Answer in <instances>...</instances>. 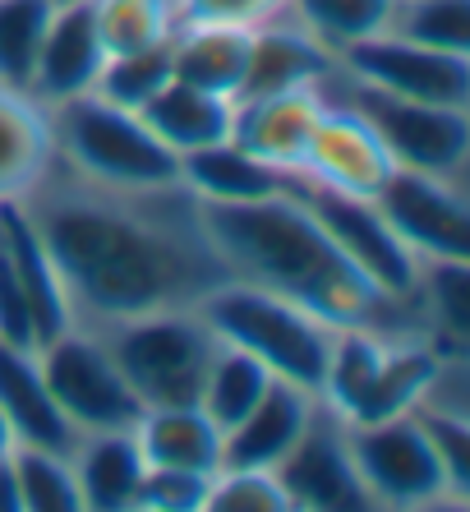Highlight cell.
I'll list each match as a JSON object with an SVG mask.
<instances>
[{"mask_svg":"<svg viewBox=\"0 0 470 512\" xmlns=\"http://www.w3.org/2000/svg\"><path fill=\"white\" fill-rule=\"evenodd\" d=\"M203 227L235 282L295 300L332 328L424 333L420 314L374 291L369 277L318 227V217L295 199L291 185L249 203H203Z\"/></svg>","mask_w":470,"mask_h":512,"instance_id":"2","label":"cell"},{"mask_svg":"<svg viewBox=\"0 0 470 512\" xmlns=\"http://www.w3.org/2000/svg\"><path fill=\"white\" fill-rule=\"evenodd\" d=\"M74 480H79L83 512H134L139 508L143 462L134 429H97L74 443Z\"/></svg>","mask_w":470,"mask_h":512,"instance_id":"20","label":"cell"},{"mask_svg":"<svg viewBox=\"0 0 470 512\" xmlns=\"http://www.w3.org/2000/svg\"><path fill=\"white\" fill-rule=\"evenodd\" d=\"M199 314L208 319L217 342L240 346L272 379H286L318 397L332 356V337H337V328L328 319H318L314 310H305V305H295L286 296H272L263 286L235 282V277L212 286L199 300Z\"/></svg>","mask_w":470,"mask_h":512,"instance_id":"4","label":"cell"},{"mask_svg":"<svg viewBox=\"0 0 470 512\" xmlns=\"http://www.w3.org/2000/svg\"><path fill=\"white\" fill-rule=\"evenodd\" d=\"M180 185L199 203H249L282 194L291 185V176H282L259 157H249L240 143L222 139L180 157Z\"/></svg>","mask_w":470,"mask_h":512,"instance_id":"25","label":"cell"},{"mask_svg":"<svg viewBox=\"0 0 470 512\" xmlns=\"http://www.w3.org/2000/svg\"><path fill=\"white\" fill-rule=\"evenodd\" d=\"M272 388V374L263 370L254 356H245L240 346H217V356L208 365V379H203V393H199V411L222 429H235L240 420L263 402V393Z\"/></svg>","mask_w":470,"mask_h":512,"instance_id":"27","label":"cell"},{"mask_svg":"<svg viewBox=\"0 0 470 512\" xmlns=\"http://www.w3.org/2000/svg\"><path fill=\"white\" fill-rule=\"evenodd\" d=\"M106 351L120 365L125 383L134 388L143 411L153 406H199L208 365L217 356V333L199 314L189 310H153L134 319L97 323Z\"/></svg>","mask_w":470,"mask_h":512,"instance_id":"6","label":"cell"},{"mask_svg":"<svg viewBox=\"0 0 470 512\" xmlns=\"http://www.w3.org/2000/svg\"><path fill=\"white\" fill-rule=\"evenodd\" d=\"M332 65H337V56L323 42H314L291 14H277V19L254 28V56H249V74L240 97L282 93V88H314L328 79Z\"/></svg>","mask_w":470,"mask_h":512,"instance_id":"21","label":"cell"},{"mask_svg":"<svg viewBox=\"0 0 470 512\" xmlns=\"http://www.w3.org/2000/svg\"><path fill=\"white\" fill-rule=\"evenodd\" d=\"M56 5H74V0H56Z\"/></svg>","mask_w":470,"mask_h":512,"instance_id":"40","label":"cell"},{"mask_svg":"<svg viewBox=\"0 0 470 512\" xmlns=\"http://www.w3.org/2000/svg\"><path fill=\"white\" fill-rule=\"evenodd\" d=\"M203 512H291L277 471L259 466H217L208 480V503Z\"/></svg>","mask_w":470,"mask_h":512,"instance_id":"34","label":"cell"},{"mask_svg":"<svg viewBox=\"0 0 470 512\" xmlns=\"http://www.w3.org/2000/svg\"><path fill=\"white\" fill-rule=\"evenodd\" d=\"M134 439L148 466L212 476L222 466V429L199 406H153L134 420Z\"/></svg>","mask_w":470,"mask_h":512,"instance_id":"24","label":"cell"},{"mask_svg":"<svg viewBox=\"0 0 470 512\" xmlns=\"http://www.w3.org/2000/svg\"><path fill=\"white\" fill-rule=\"evenodd\" d=\"M10 466H14V480H19L24 512H83L70 453H60V448H28V443H14Z\"/></svg>","mask_w":470,"mask_h":512,"instance_id":"30","label":"cell"},{"mask_svg":"<svg viewBox=\"0 0 470 512\" xmlns=\"http://www.w3.org/2000/svg\"><path fill=\"white\" fill-rule=\"evenodd\" d=\"M277 480H282L291 508H305V512L369 508L360 471L351 462V443H346V420H337L323 402H318L309 429L300 434V443L277 466Z\"/></svg>","mask_w":470,"mask_h":512,"instance_id":"13","label":"cell"},{"mask_svg":"<svg viewBox=\"0 0 470 512\" xmlns=\"http://www.w3.org/2000/svg\"><path fill=\"white\" fill-rule=\"evenodd\" d=\"M323 93L314 88H282V93L240 97L231 116V143H240L249 157H259L282 176H300L305 167V148L323 116Z\"/></svg>","mask_w":470,"mask_h":512,"instance_id":"15","label":"cell"},{"mask_svg":"<svg viewBox=\"0 0 470 512\" xmlns=\"http://www.w3.org/2000/svg\"><path fill=\"white\" fill-rule=\"evenodd\" d=\"M37 360H42V374H47L56 406L79 434L134 429V420L143 416L139 397L125 383L120 365L111 360L102 333L88 328V323H74L60 337H51L47 346H37Z\"/></svg>","mask_w":470,"mask_h":512,"instance_id":"9","label":"cell"},{"mask_svg":"<svg viewBox=\"0 0 470 512\" xmlns=\"http://www.w3.org/2000/svg\"><path fill=\"white\" fill-rule=\"evenodd\" d=\"M346 79L378 93L406 97V102H434V107L470 111V56L466 51H438L406 42L397 33L365 37L337 56Z\"/></svg>","mask_w":470,"mask_h":512,"instance_id":"11","label":"cell"},{"mask_svg":"<svg viewBox=\"0 0 470 512\" xmlns=\"http://www.w3.org/2000/svg\"><path fill=\"white\" fill-rule=\"evenodd\" d=\"M291 190H295V199L318 217V227L332 236V245H337V250L369 277L374 291H383L388 300L411 305L415 310V286H420L424 263L397 240V231L383 222V213L374 208V199H355V194L323 190V185H314V180H291Z\"/></svg>","mask_w":470,"mask_h":512,"instance_id":"10","label":"cell"},{"mask_svg":"<svg viewBox=\"0 0 470 512\" xmlns=\"http://www.w3.org/2000/svg\"><path fill=\"white\" fill-rule=\"evenodd\" d=\"M346 443H351V462L360 471L369 508H457L443 462L415 411L346 425Z\"/></svg>","mask_w":470,"mask_h":512,"instance_id":"8","label":"cell"},{"mask_svg":"<svg viewBox=\"0 0 470 512\" xmlns=\"http://www.w3.org/2000/svg\"><path fill=\"white\" fill-rule=\"evenodd\" d=\"M10 448H14V439H10V425H5V416H0V457L10 453Z\"/></svg>","mask_w":470,"mask_h":512,"instance_id":"39","label":"cell"},{"mask_svg":"<svg viewBox=\"0 0 470 512\" xmlns=\"http://www.w3.org/2000/svg\"><path fill=\"white\" fill-rule=\"evenodd\" d=\"M254 56V28L235 24H180L171 37V74L217 97H240Z\"/></svg>","mask_w":470,"mask_h":512,"instance_id":"22","label":"cell"},{"mask_svg":"<svg viewBox=\"0 0 470 512\" xmlns=\"http://www.w3.org/2000/svg\"><path fill=\"white\" fill-rule=\"evenodd\" d=\"M318 411V397L295 388L286 379H272L263 402L249 411L235 429L222 434V466H259V471H277L286 462L300 434L309 429Z\"/></svg>","mask_w":470,"mask_h":512,"instance_id":"19","label":"cell"},{"mask_svg":"<svg viewBox=\"0 0 470 512\" xmlns=\"http://www.w3.org/2000/svg\"><path fill=\"white\" fill-rule=\"evenodd\" d=\"M286 14V0H176L180 24H235L259 28L268 19Z\"/></svg>","mask_w":470,"mask_h":512,"instance_id":"37","label":"cell"},{"mask_svg":"<svg viewBox=\"0 0 470 512\" xmlns=\"http://www.w3.org/2000/svg\"><path fill=\"white\" fill-rule=\"evenodd\" d=\"M392 171H397V162H392V153L383 148V139H378L355 111L328 102L314 125V134H309L305 167H300L295 180H314L323 190L374 199Z\"/></svg>","mask_w":470,"mask_h":512,"instance_id":"14","label":"cell"},{"mask_svg":"<svg viewBox=\"0 0 470 512\" xmlns=\"http://www.w3.org/2000/svg\"><path fill=\"white\" fill-rule=\"evenodd\" d=\"M51 14L56 0H0V84L28 93Z\"/></svg>","mask_w":470,"mask_h":512,"instance_id":"31","label":"cell"},{"mask_svg":"<svg viewBox=\"0 0 470 512\" xmlns=\"http://www.w3.org/2000/svg\"><path fill=\"white\" fill-rule=\"evenodd\" d=\"M0 416L10 425V439L28 443V448L74 453V443H79V429L65 420V411L47 388L37 346H19L5 337H0Z\"/></svg>","mask_w":470,"mask_h":512,"instance_id":"17","label":"cell"},{"mask_svg":"<svg viewBox=\"0 0 470 512\" xmlns=\"http://www.w3.org/2000/svg\"><path fill=\"white\" fill-rule=\"evenodd\" d=\"M374 208L420 263H466L470 250L466 180L397 167L383 180V190L374 194Z\"/></svg>","mask_w":470,"mask_h":512,"instance_id":"12","label":"cell"},{"mask_svg":"<svg viewBox=\"0 0 470 512\" xmlns=\"http://www.w3.org/2000/svg\"><path fill=\"white\" fill-rule=\"evenodd\" d=\"M318 93H323V102H337V107L355 111V116L365 120L369 130L383 139V148L392 153L397 167L466 180L470 111L378 93V88H365V84H355V79H346L337 65H332L328 79L318 84Z\"/></svg>","mask_w":470,"mask_h":512,"instance_id":"7","label":"cell"},{"mask_svg":"<svg viewBox=\"0 0 470 512\" xmlns=\"http://www.w3.org/2000/svg\"><path fill=\"white\" fill-rule=\"evenodd\" d=\"M0 254H5L14 282H19V291H24V300H28L37 346H47L51 337L74 328V310H70V296H65V282H60L56 263H51L47 245L37 240V231H33V222H28L19 199L0 203Z\"/></svg>","mask_w":470,"mask_h":512,"instance_id":"18","label":"cell"},{"mask_svg":"<svg viewBox=\"0 0 470 512\" xmlns=\"http://www.w3.org/2000/svg\"><path fill=\"white\" fill-rule=\"evenodd\" d=\"M106 65L102 37L93 24V0H74V5H56L42 37V51H37L33 65V84L28 93L42 102V107H56L65 97L93 93L97 74Z\"/></svg>","mask_w":470,"mask_h":512,"instance_id":"16","label":"cell"},{"mask_svg":"<svg viewBox=\"0 0 470 512\" xmlns=\"http://www.w3.org/2000/svg\"><path fill=\"white\" fill-rule=\"evenodd\" d=\"M24 213L56 263L74 323H116L189 310L226 282V263L185 185H102L51 157L24 194Z\"/></svg>","mask_w":470,"mask_h":512,"instance_id":"1","label":"cell"},{"mask_svg":"<svg viewBox=\"0 0 470 512\" xmlns=\"http://www.w3.org/2000/svg\"><path fill=\"white\" fill-rule=\"evenodd\" d=\"M0 512H24V499H19V480H14L10 453L0 457Z\"/></svg>","mask_w":470,"mask_h":512,"instance_id":"38","label":"cell"},{"mask_svg":"<svg viewBox=\"0 0 470 512\" xmlns=\"http://www.w3.org/2000/svg\"><path fill=\"white\" fill-rule=\"evenodd\" d=\"M388 33L420 47L470 56V0H397Z\"/></svg>","mask_w":470,"mask_h":512,"instance_id":"32","label":"cell"},{"mask_svg":"<svg viewBox=\"0 0 470 512\" xmlns=\"http://www.w3.org/2000/svg\"><path fill=\"white\" fill-rule=\"evenodd\" d=\"M438 365H443V351L424 333L337 328L318 402L346 425L406 416L424 402Z\"/></svg>","mask_w":470,"mask_h":512,"instance_id":"3","label":"cell"},{"mask_svg":"<svg viewBox=\"0 0 470 512\" xmlns=\"http://www.w3.org/2000/svg\"><path fill=\"white\" fill-rule=\"evenodd\" d=\"M56 157L51 116L24 88L0 84V203L24 199Z\"/></svg>","mask_w":470,"mask_h":512,"instance_id":"23","label":"cell"},{"mask_svg":"<svg viewBox=\"0 0 470 512\" xmlns=\"http://www.w3.org/2000/svg\"><path fill=\"white\" fill-rule=\"evenodd\" d=\"M208 480L194 471H166V466H148L139 485V508L134 512H203L208 503Z\"/></svg>","mask_w":470,"mask_h":512,"instance_id":"36","label":"cell"},{"mask_svg":"<svg viewBox=\"0 0 470 512\" xmlns=\"http://www.w3.org/2000/svg\"><path fill=\"white\" fill-rule=\"evenodd\" d=\"M166 84H171V42L139 56H106L93 93L125 111H143Z\"/></svg>","mask_w":470,"mask_h":512,"instance_id":"33","label":"cell"},{"mask_svg":"<svg viewBox=\"0 0 470 512\" xmlns=\"http://www.w3.org/2000/svg\"><path fill=\"white\" fill-rule=\"evenodd\" d=\"M148 120V130L171 148V153H194V148H208V143L231 139V116L235 102L231 97H217L208 88H194L185 79L171 74V84L139 111Z\"/></svg>","mask_w":470,"mask_h":512,"instance_id":"26","label":"cell"},{"mask_svg":"<svg viewBox=\"0 0 470 512\" xmlns=\"http://www.w3.org/2000/svg\"><path fill=\"white\" fill-rule=\"evenodd\" d=\"M93 24L106 56H139L176 37V0H93Z\"/></svg>","mask_w":470,"mask_h":512,"instance_id":"28","label":"cell"},{"mask_svg":"<svg viewBox=\"0 0 470 512\" xmlns=\"http://www.w3.org/2000/svg\"><path fill=\"white\" fill-rule=\"evenodd\" d=\"M424 434L434 443L438 462H443V476L457 508L470 503V411H438V406H415Z\"/></svg>","mask_w":470,"mask_h":512,"instance_id":"35","label":"cell"},{"mask_svg":"<svg viewBox=\"0 0 470 512\" xmlns=\"http://www.w3.org/2000/svg\"><path fill=\"white\" fill-rule=\"evenodd\" d=\"M392 10H397V0H286V14L332 56H341L365 37L388 33Z\"/></svg>","mask_w":470,"mask_h":512,"instance_id":"29","label":"cell"},{"mask_svg":"<svg viewBox=\"0 0 470 512\" xmlns=\"http://www.w3.org/2000/svg\"><path fill=\"white\" fill-rule=\"evenodd\" d=\"M56 134V162L102 185L148 190V185H176L180 153H171L139 111H125L97 93L65 97L47 107Z\"/></svg>","mask_w":470,"mask_h":512,"instance_id":"5","label":"cell"}]
</instances>
